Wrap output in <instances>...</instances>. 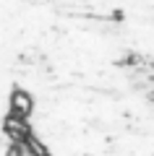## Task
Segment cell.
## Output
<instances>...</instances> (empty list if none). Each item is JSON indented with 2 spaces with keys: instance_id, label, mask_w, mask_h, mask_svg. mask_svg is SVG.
<instances>
[{
  "instance_id": "obj_1",
  "label": "cell",
  "mask_w": 154,
  "mask_h": 156,
  "mask_svg": "<svg viewBox=\"0 0 154 156\" xmlns=\"http://www.w3.org/2000/svg\"><path fill=\"white\" fill-rule=\"evenodd\" d=\"M32 109H34V99L29 96V91L18 89V91L11 94V112H13V117H21L24 120Z\"/></svg>"
}]
</instances>
